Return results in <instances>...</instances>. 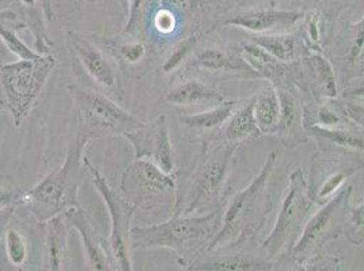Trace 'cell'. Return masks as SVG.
<instances>
[{"label":"cell","mask_w":364,"mask_h":271,"mask_svg":"<svg viewBox=\"0 0 364 271\" xmlns=\"http://www.w3.org/2000/svg\"><path fill=\"white\" fill-rule=\"evenodd\" d=\"M238 7V0H134L122 34L164 57L191 37H205ZM155 62V60H154Z\"/></svg>","instance_id":"1"},{"label":"cell","mask_w":364,"mask_h":271,"mask_svg":"<svg viewBox=\"0 0 364 271\" xmlns=\"http://www.w3.org/2000/svg\"><path fill=\"white\" fill-rule=\"evenodd\" d=\"M220 221L222 214L218 211L191 216L171 214L164 223L132 228L131 248L171 250L178 256V266L188 269L205 254L220 226Z\"/></svg>","instance_id":"2"},{"label":"cell","mask_w":364,"mask_h":271,"mask_svg":"<svg viewBox=\"0 0 364 271\" xmlns=\"http://www.w3.org/2000/svg\"><path fill=\"white\" fill-rule=\"evenodd\" d=\"M277 157L279 152H269L257 175L228 201L220 226L205 253L228 245H249L255 240L269 213L268 184Z\"/></svg>","instance_id":"3"},{"label":"cell","mask_w":364,"mask_h":271,"mask_svg":"<svg viewBox=\"0 0 364 271\" xmlns=\"http://www.w3.org/2000/svg\"><path fill=\"white\" fill-rule=\"evenodd\" d=\"M90 141L76 132L71 138L63 165L23 192L21 206H25L41 226L49 219L77 206V194L82 179L87 171L85 150Z\"/></svg>","instance_id":"4"},{"label":"cell","mask_w":364,"mask_h":271,"mask_svg":"<svg viewBox=\"0 0 364 271\" xmlns=\"http://www.w3.org/2000/svg\"><path fill=\"white\" fill-rule=\"evenodd\" d=\"M238 144L225 141L210 145L203 144L201 155L185 190H177V202L173 214H203L225 194L228 175L235 163Z\"/></svg>","instance_id":"5"},{"label":"cell","mask_w":364,"mask_h":271,"mask_svg":"<svg viewBox=\"0 0 364 271\" xmlns=\"http://www.w3.org/2000/svg\"><path fill=\"white\" fill-rule=\"evenodd\" d=\"M56 65L52 55L0 62V113L9 114L16 128L31 116Z\"/></svg>","instance_id":"6"},{"label":"cell","mask_w":364,"mask_h":271,"mask_svg":"<svg viewBox=\"0 0 364 271\" xmlns=\"http://www.w3.org/2000/svg\"><path fill=\"white\" fill-rule=\"evenodd\" d=\"M67 90L75 107L77 117L76 132L86 137L89 141L116 136L124 137L146 123L101 91L76 83L68 84Z\"/></svg>","instance_id":"7"},{"label":"cell","mask_w":364,"mask_h":271,"mask_svg":"<svg viewBox=\"0 0 364 271\" xmlns=\"http://www.w3.org/2000/svg\"><path fill=\"white\" fill-rule=\"evenodd\" d=\"M316 205L309 193L304 170L296 167L289 174V187L272 231L259 245V251L268 260L273 262L283 254H291Z\"/></svg>","instance_id":"8"},{"label":"cell","mask_w":364,"mask_h":271,"mask_svg":"<svg viewBox=\"0 0 364 271\" xmlns=\"http://www.w3.org/2000/svg\"><path fill=\"white\" fill-rule=\"evenodd\" d=\"M352 186H344L337 194L321 205L307 220L299 239L295 243L291 259L299 267H306L323 258V248L329 241L344 235L349 209Z\"/></svg>","instance_id":"9"},{"label":"cell","mask_w":364,"mask_h":271,"mask_svg":"<svg viewBox=\"0 0 364 271\" xmlns=\"http://www.w3.org/2000/svg\"><path fill=\"white\" fill-rule=\"evenodd\" d=\"M83 160L91 174V182L104 199L110 217V235L107 241L105 240V245L112 267L116 270L132 271L131 231L137 208L122 192H117L110 186L107 175L100 167L91 163L90 157L85 156Z\"/></svg>","instance_id":"10"},{"label":"cell","mask_w":364,"mask_h":271,"mask_svg":"<svg viewBox=\"0 0 364 271\" xmlns=\"http://www.w3.org/2000/svg\"><path fill=\"white\" fill-rule=\"evenodd\" d=\"M120 190L137 209L154 211L168 208L174 213L177 179L150 159H135L122 172Z\"/></svg>","instance_id":"11"},{"label":"cell","mask_w":364,"mask_h":271,"mask_svg":"<svg viewBox=\"0 0 364 271\" xmlns=\"http://www.w3.org/2000/svg\"><path fill=\"white\" fill-rule=\"evenodd\" d=\"M364 170V157H353L350 152L319 150L310 162L309 193L317 205L337 194L352 175Z\"/></svg>","instance_id":"12"},{"label":"cell","mask_w":364,"mask_h":271,"mask_svg":"<svg viewBox=\"0 0 364 271\" xmlns=\"http://www.w3.org/2000/svg\"><path fill=\"white\" fill-rule=\"evenodd\" d=\"M68 45L75 55V59L90 76L92 82L100 86L107 95H113L117 101L124 99L122 86L119 67L107 49L100 43L98 37L86 35L77 31H65Z\"/></svg>","instance_id":"13"},{"label":"cell","mask_w":364,"mask_h":271,"mask_svg":"<svg viewBox=\"0 0 364 271\" xmlns=\"http://www.w3.org/2000/svg\"><path fill=\"white\" fill-rule=\"evenodd\" d=\"M269 3V1H268ZM304 11L269 6L237 7L222 22V28H240L255 34L287 33L304 19Z\"/></svg>","instance_id":"14"},{"label":"cell","mask_w":364,"mask_h":271,"mask_svg":"<svg viewBox=\"0 0 364 271\" xmlns=\"http://www.w3.org/2000/svg\"><path fill=\"white\" fill-rule=\"evenodd\" d=\"M124 138L132 145L135 159H150L162 171L173 174L176 168V156L165 114H161L151 123L146 122L134 132L127 133Z\"/></svg>","instance_id":"15"},{"label":"cell","mask_w":364,"mask_h":271,"mask_svg":"<svg viewBox=\"0 0 364 271\" xmlns=\"http://www.w3.org/2000/svg\"><path fill=\"white\" fill-rule=\"evenodd\" d=\"M292 90L311 92L316 99H336L338 83L333 62L322 52H311L292 62Z\"/></svg>","instance_id":"16"},{"label":"cell","mask_w":364,"mask_h":271,"mask_svg":"<svg viewBox=\"0 0 364 271\" xmlns=\"http://www.w3.org/2000/svg\"><path fill=\"white\" fill-rule=\"evenodd\" d=\"M334 64L343 77L364 75V16L358 22H347L333 35Z\"/></svg>","instance_id":"17"},{"label":"cell","mask_w":364,"mask_h":271,"mask_svg":"<svg viewBox=\"0 0 364 271\" xmlns=\"http://www.w3.org/2000/svg\"><path fill=\"white\" fill-rule=\"evenodd\" d=\"M276 90L282 104V114L273 136L277 137L283 147L298 148L309 141L304 104L296 96L295 90L286 87H276Z\"/></svg>","instance_id":"18"},{"label":"cell","mask_w":364,"mask_h":271,"mask_svg":"<svg viewBox=\"0 0 364 271\" xmlns=\"http://www.w3.org/2000/svg\"><path fill=\"white\" fill-rule=\"evenodd\" d=\"M189 67L215 75H234L246 79H261L255 68L245 60L241 49L205 48L191 60Z\"/></svg>","instance_id":"19"},{"label":"cell","mask_w":364,"mask_h":271,"mask_svg":"<svg viewBox=\"0 0 364 271\" xmlns=\"http://www.w3.org/2000/svg\"><path fill=\"white\" fill-rule=\"evenodd\" d=\"M98 40L124 72L140 79L151 70V52L143 41L122 34L113 38L98 37Z\"/></svg>","instance_id":"20"},{"label":"cell","mask_w":364,"mask_h":271,"mask_svg":"<svg viewBox=\"0 0 364 271\" xmlns=\"http://www.w3.org/2000/svg\"><path fill=\"white\" fill-rule=\"evenodd\" d=\"M64 216L70 226L77 232L91 269L97 271L113 270L107 255L105 240L98 236L83 208L80 205L73 206L64 211Z\"/></svg>","instance_id":"21"},{"label":"cell","mask_w":364,"mask_h":271,"mask_svg":"<svg viewBox=\"0 0 364 271\" xmlns=\"http://www.w3.org/2000/svg\"><path fill=\"white\" fill-rule=\"evenodd\" d=\"M13 10L31 31L34 41L33 49L43 56L52 55L53 41L49 37L48 21L53 18V11L46 0H16Z\"/></svg>","instance_id":"22"},{"label":"cell","mask_w":364,"mask_h":271,"mask_svg":"<svg viewBox=\"0 0 364 271\" xmlns=\"http://www.w3.org/2000/svg\"><path fill=\"white\" fill-rule=\"evenodd\" d=\"M252 43L265 49L274 59L282 62H294L306 55L311 53L304 44L301 31L295 33H276V34H256Z\"/></svg>","instance_id":"23"},{"label":"cell","mask_w":364,"mask_h":271,"mask_svg":"<svg viewBox=\"0 0 364 271\" xmlns=\"http://www.w3.org/2000/svg\"><path fill=\"white\" fill-rule=\"evenodd\" d=\"M222 250H226L228 254L218 255L216 259H208V260L198 259L188 267V270L261 271L272 270L274 266L272 260H268L267 258L264 259V256L256 259L253 255H243L242 253H237L235 248L230 245L222 247Z\"/></svg>","instance_id":"24"},{"label":"cell","mask_w":364,"mask_h":271,"mask_svg":"<svg viewBox=\"0 0 364 271\" xmlns=\"http://www.w3.org/2000/svg\"><path fill=\"white\" fill-rule=\"evenodd\" d=\"M223 101L226 99L219 91L215 90L196 79L185 80L176 84L174 87L167 91L166 95L164 96L165 104L178 106V107H189V106L208 104V102L220 104Z\"/></svg>","instance_id":"25"},{"label":"cell","mask_w":364,"mask_h":271,"mask_svg":"<svg viewBox=\"0 0 364 271\" xmlns=\"http://www.w3.org/2000/svg\"><path fill=\"white\" fill-rule=\"evenodd\" d=\"M46 231V266L52 271H60L68 248L70 224L64 213L49 219L43 224Z\"/></svg>","instance_id":"26"},{"label":"cell","mask_w":364,"mask_h":271,"mask_svg":"<svg viewBox=\"0 0 364 271\" xmlns=\"http://www.w3.org/2000/svg\"><path fill=\"white\" fill-rule=\"evenodd\" d=\"M235 110H237L235 101H223L213 109L201 113L181 114L178 117V122L183 128L192 132L208 133V132L218 131L220 126H223L234 114Z\"/></svg>","instance_id":"27"},{"label":"cell","mask_w":364,"mask_h":271,"mask_svg":"<svg viewBox=\"0 0 364 271\" xmlns=\"http://www.w3.org/2000/svg\"><path fill=\"white\" fill-rule=\"evenodd\" d=\"M307 135L313 137L321 148L364 153V137L346 129L311 125L307 128Z\"/></svg>","instance_id":"28"},{"label":"cell","mask_w":364,"mask_h":271,"mask_svg":"<svg viewBox=\"0 0 364 271\" xmlns=\"http://www.w3.org/2000/svg\"><path fill=\"white\" fill-rule=\"evenodd\" d=\"M28 26L19 21V16L16 14V10L13 9H6L0 10V40L4 44V46L16 55L18 59H37L43 55L37 53L34 49L26 43L21 40L18 35V31H25Z\"/></svg>","instance_id":"29"},{"label":"cell","mask_w":364,"mask_h":271,"mask_svg":"<svg viewBox=\"0 0 364 271\" xmlns=\"http://www.w3.org/2000/svg\"><path fill=\"white\" fill-rule=\"evenodd\" d=\"M253 110L259 132L262 135H274L282 114V104L274 86L269 84L255 95Z\"/></svg>","instance_id":"30"},{"label":"cell","mask_w":364,"mask_h":271,"mask_svg":"<svg viewBox=\"0 0 364 271\" xmlns=\"http://www.w3.org/2000/svg\"><path fill=\"white\" fill-rule=\"evenodd\" d=\"M255 96H252L241 109H237L228 121L225 131V138L230 143H242L256 140L262 135L258 129L257 121L255 117Z\"/></svg>","instance_id":"31"},{"label":"cell","mask_w":364,"mask_h":271,"mask_svg":"<svg viewBox=\"0 0 364 271\" xmlns=\"http://www.w3.org/2000/svg\"><path fill=\"white\" fill-rule=\"evenodd\" d=\"M273 6L279 3H289L292 7L289 10H299V11H310L318 10L325 16L326 22H332L340 16V14L348 7L352 0H267Z\"/></svg>","instance_id":"32"},{"label":"cell","mask_w":364,"mask_h":271,"mask_svg":"<svg viewBox=\"0 0 364 271\" xmlns=\"http://www.w3.org/2000/svg\"><path fill=\"white\" fill-rule=\"evenodd\" d=\"M3 243H4V253L9 263L16 269L23 267L29 259V245L23 233L16 228L9 226Z\"/></svg>","instance_id":"33"},{"label":"cell","mask_w":364,"mask_h":271,"mask_svg":"<svg viewBox=\"0 0 364 271\" xmlns=\"http://www.w3.org/2000/svg\"><path fill=\"white\" fill-rule=\"evenodd\" d=\"M344 236L348 239L349 243L353 245H360L364 243V201L356 204L355 206L350 205L349 209L348 221L344 231Z\"/></svg>","instance_id":"34"},{"label":"cell","mask_w":364,"mask_h":271,"mask_svg":"<svg viewBox=\"0 0 364 271\" xmlns=\"http://www.w3.org/2000/svg\"><path fill=\"white\" fill-rule=\"evenodd\" d=\"M340 122H341V117L332 106L319 105L314 110V118H311L310 122L307 123V128L311 126V125L336 128Z\"/></svg>","instance_id":"35"},{"label":"cell","mask_w":364,"mask_h":271,"mask_svg":"<svg viewBox=\"0 0 364 271\" xmlns=\"http://www.w3.org/2000/svg\"><path fill=\"white\" fill-rule=\"evenodd\" d=\"M340 109L347 120L364 129V105L356 102H347L340 105Z\"/></svg>","instance_id":"36"},{"label":"cell","mask_w":364,"mask_h":271,"mask_svg":"<svg viewBox=\"0 0 364 271\" xmlns=\"http://www.w3.org/2000/svg\"><path fill=\"white\" fill-rule=\"evenodd\" d=\"M22 194L19 189H13V187H0V209H4L7 206H21L22 201Z\"/></svg>","instance_id":"37"},{"label":"cell","mask_w":364,"mask_h":271,"mask_svg":"<svg viewBox=\"0 0 364 271\" xmlns=\"http://www.w3.org/2000/svg\"><path fill=\"white\" fill-rule=\"evenodd\" d=\"M18 209L16 205L13 206H7L4 209H0V243L4 239V235H6V231L9 229L10 223L16 214V211Z\"/></svg>","instance_id":"38"},{"label":"cell","mask_w":364,"mask_h":271,"mask_svg":"<svg viewBox=\"0 0 364 271\" xmlns=\"http://www.w3.org/2000/svg\"><path fill=\"white\" fill-rule=\"evenodd\" d=\"M344 98H364V83L358 87L344 91Z\"/></svg>","instance_id":"39"},{"label":"cell","mask_w":364,"mask_h":271,"mask_svg":"<svg viewBox=\"0 0 364 271\" xmlns=\"http://www.w3.org/2000/svg\"><path fill=\"white\" fill-rule=\"evenodd\" d=\"M132 1L134 0H119V3L122 4V11L125 14V18L129 14V10H131V6H132Z\"/></svg>","instance_id":"40"},{"label":"cell","mask_w":364,"mask_h":271,"mask_svg":"<svg viewBox=\"0 0 364 271\" xmlns=\"http://www.w3.org/2000/svg\"><path fill=\"white\" fill-rule=\"evenodd\" d=\"M14 1L16 0H0V10L13 9L14 7Z\"/></svg>","instance_id":"41"}]
</instances>
